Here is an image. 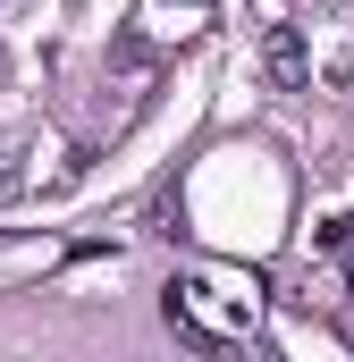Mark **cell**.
Segmentation results:
<instances>
[{
    "mask_svg": "<svg viewBox=\"0 0 354 362\" xmlns=\"http://www.w3.org/2000/svg\"><path fill=\"white\" fill-rule=\"evenodd\" d=\"M161 312H169L177 346H194V354H228V346H245V329H253V295H228V286H211V278H169V286H161Z\"/></svg>",
    "mask_w": 354,
    "mask_h": 362,
    "instance_id": "6da1fadb",
    "label": "cell"
},
{
    "mask_svg": "<svg viewBox=\"0 0 354 362\" xmlns=\"http://www.w3.org/2000/svg\"><path fill=\"white\" fill-rule=\"evenodd\" d=\"M262 68H270V85H287V93L312 85V51H304L295 25H270V34H262Z\"/></svg>",
    "mask_w": 354,
    "mask_h": 362,
    "instance_id": "7a4b0ae2",
    "label": "cell"
},
{
    "mask_svg": "<svg viewBox=\"0 0 354 362\" xmlns=\"http://www.w3.org/2000/svg\"><path fill=\"white\" fill-rule=\"evenodd\" d=\"M321 253H354V211H329L321 219Z\"/></svg>",
    "mask_w": 354,
    "mask_h": 362,
    "instance_id": "3957f363",
    "label": "cell"
},
{
    "mask_svg": "<svg viewBox=\"0 0 354 362\" xmlns=\"http://www.w3.org/2000/svg\"><path fill=\"white\" fill-rule=\"evenodd\" d=\"M17 185H25V169H17V152H0V202H8Z\"/></svg>",
    "mask_w": 354,
    "mask_h": 362,
    "instance_id": "277c9868",
    "label": "cell"
},
{
    "mask_svg": "<svg viewBox=\"0 0 354 362\" xmlns=\"http://www.w3.org/2000/svg\"><path fill=\"white\" fill-rule=\"evenodd\" d=\"M346 262H354V253H346Z\"/></svg>",
    "mask_w": 354,
    "mask_h": 362,
    "instance_id": "5b68a950",
    "label": "cell"
}]
</instances>
